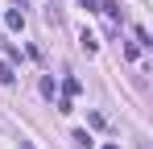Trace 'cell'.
Returning <instances> with one entry per match:
<instances>
[{
  "label": "cell",
  "instance_id": "3957f363",
  "mask_svg": "<svg viewBox=\"0 0 153 149\" xmlns=\"http://www.w3.org/2000/svg\"><path fill=\"white\" fill-rule=\"evenodd\" d=\"M71 141H75L79 149H91V145H95V141H91V133H87V128H75V137H71Z\"/></svg>",
  "mask_w": 153,
  "mask_h": 149
},
{
  "label": "cell",
  "instance_id": "8992f818",
  "mask_svg": "<svg viewBox=\"0 0 153 149\" xmlns=\"http://www.w3.org/2000/svg\"><path fill=\"white\" fill-rule=\"evenodd\" d=\"M0 83H4V87H13V83H17V74H13L8 62H0Z\"/></svg>",
  "mask_w": 153,
  "mask_h": 149
},
{
  "label": "cell",
  "instance_id": "30bf717a",
  "mask_svg": "<svg viewBox=\"0 0 153 149\" xmlns=\"http://www.w3.org/2000/svg\"><path fill=\"white\" fill-rule=\"evenodd\" d=\"M100 149H120V145H116V141H108V145H100Z\"/></svg>",
  "mask_w": 153,
  "mask_h": 149
},
{
  "label": "cell",
  "instance_id": "6da1fadb",
  "mask_svg": "<svg viewBox=\"0 0 153 149\" xmlns=\"http://www.w3.org/2000/svg\"><path fill=\"white\" fill-rule=\"evenodd\" d=\"M0 50H4V62H8V66H17V62H21V50L13 46V42H8L4 33H0Z\"/></svg>",
  "mask_w": 153,
  "mask_h": 149
},
{
  "label": "cell",
  "instance_id": "5b68a950",
  "mask_svg": "<svg viewBox=\"0 0 153 149\" xmlns=\"http://www.w3.org/2000/svg\"><path fill=\"white\" fill-rule=\"evenodd\" d=\"M100 13H108L112 21H120V4H116V0H103V4H100Z\"/></svg>",
  "mask_w": 153,
  "mask_h": 149
},
{
  "label": "cell",
  "instance_id": "9c48e42d",
  "mask_svg": "<svg viewBox=\"0 0 153 149\" xmlns=\"http://www.w3.org/2000/svg\"><path fill=\"white\" fill-rule=\"evenodd\" d=\"M79 4H83L87 13H100V0H79Z\"/></svg>",
  "mask_w": 153,
  "mask_h": 149
},
{
  "label": "cell",
  "instance_id": "7a4b0ae2",
  "mask_svg": "<svg viewBox=\"0 0 153 149\" xmlns=\"http://www.w3.org/2000/svg\"><path fill=\"white\" fill-rule=\"evenodd\" d=\"M4 25H8V29H25V13H21V8H8V13H4Z\"/></svg>",
  "mask_w": 153,
  "mask_h": 149
},
{
  "label": "cell",
  "instance_id": "ba28073f",
  "mask_svg": "<svg viewBox=\"0 0 153 149\" xmlns=\"http://www.w3.org/2000/svg\"><path fill=\"white\" fill-rule=\"evenodd\" d=\"M37 87H42V95H46V99H54V74H42Z\"/></svg>",
  "mask_w": 153,
  "mask_h": 149
},
{
  "label": "cell",
  "instance_id": "52a82bcc",
  "mask_svg": "<svg viewBox=\"0 0 153 149\" xmlns=\"http://www.w3.org/2000/svg\"><path fill=\"white\" fill-rule=\"evenodd\" d=\"M62 91H66V95H79V91H83V83H79V79H71V74H66V79H62Z\"/></svg>",
  "mask_w": 153,
  "mask_h": 149
},
{
  "label": "cell",
  "instance_id": "277c9868",
  "mask_svg": "<svg viewBox=\"0 0 153 149\" xmlns=\"http://www.w3.org/2000/svg\"><path fill=\"white\" fill-rule=\"evenodd\" d=\"M79 46L87 50V54H95V50H100V37H95V33H83V37H79Z\"/></svg>",
  "mask_w": 153,
  "mask_h": 149
}]
</instances>
